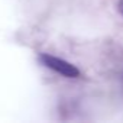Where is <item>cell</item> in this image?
Here are the masks:
<instances>
[{
  "instance_id": "1",
  "label": "cell",
  "mask_w": 123,
  "mask_h": 123,
  "mask_svg": "<svg viewBox=\"0 0 123 123\" xmlns=\"http://www.w3.org/2000/svg\"><path fill=\"white\" fill-rule=\"evenodd\" d=\"M38 59H39V62L43 67H46V68H49V70L61 74V75H64L67 78H77V77H80V70L75 65H73L71 62L62 59V58L54 56L51 54L41 52L38 55Z\"/></svg>"
},
{
  "instance_id": "2",
  "label": "cell",
  "mask_w": 123,
  "mask_h": 123,
  "mask_svg": "<svg viewBox=\"0 0 123 123\" xmlns=\"http://www.w3.org/2000/svg\"><path fill=\"white\" fill-rule=\"evenodd\" d=\"M117 7H119V12H120V15L123 16V0H120V2H119V6H117Z\"/></svg>"
}]
</instances>
